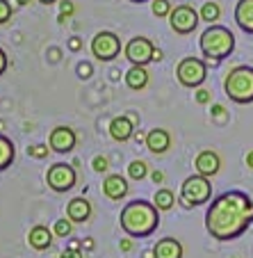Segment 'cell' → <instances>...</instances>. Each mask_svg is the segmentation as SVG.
Segmentation results:
<instances>
[{
  "instance_id": "obj_5",
  "label": "cell",
  "mask_w": 253,
  "mask_h": 258,
  "mask_svg": "<svg viewBox=\"0 0 253 258\" xmlns=\"http://www.w3.org/2000/svg\"><path fill=\"white\" fill-rule=\"evenodd\" d=\"M210 195H212V185H210L208 176H190L185 178L183 187H180V201L183 206H199V204H208L210 201Z\"/></svg>"
},
{
  "instance_id": "obj_34",
  "label": "cell",
  "mask_w": 253,
  "mask_h": 258,
  "mask_svg": "<svg viewBox=\"0 0 253 258\" xmlns=\"http://www.w3.org/2000/svg\"><path fill=\"white\" fill-rule=\"evenodd\" d=\"M68 48H71V50H80V48H82V39H80V37H71V39H68Z\"/></svg>"
},
{
  "instance_id": "obj_42",
  "label": "cell",
  "mask_w": 253,
  "mask_h": 258,
  "mask_svg": "<svg viewBox=\"0 0 253 258\" xmlns=\"http://www.w3.org/2000/svg\"><path fill=\"white\" fill-rule=\"evenodd\" d=\"M16 3H19V5H28L30 0H16Z\"/></svg>"
},
{
  "instance_id": "obj_15",
  "label": "cell",
  "mask_w": 253,
  "mask_h": 258,
  "mask_svg": "<svg viewBox=\"0 0 253 258\" xmlns=\"http://www.w3.org/2000/svg\"><path fill=\"white\" fill-rule=\"evenodd\" d=\"M153 258H183V244L174 238H162L153 247Z\"/></svg>"
},
{
  "instance_id": "obj_18",
  "label": "cell",
  "mask_w": 253,
  "mask_h": 258,
  "mask_svg": "<svg viewBox=\"0 0 253 258\" xmlns=\"http://www.w3.org/2000/svg\"><path fill=\"white\" fill-rule=\"evenodd\" d=\"M169 144H171V135L164 128H153L146 135V146H148V151H153V153H164L169 149Z\"/></svg>"
},
{
  "instance_id": "obj_20",
  "label": "cell",
  "mask_w": 253,
  "mask_h": 258,
  "mask_svg": "<svg viewBox=\"0 0 253 258\" xmlns=\"http://www.w3.org/2000/svg\"><path fill=\"white\" fill-rule=\"evenodd\" d=\"M148 83V71L144 67H137V64H132V69L126 73V85L130 89H144Z\"/></svg>"
},
{
  "instance_id": "obj_6",
  "label": "cell",
  "mask_w": 253,
  "mask_h": 258,
  "mask_svg": "<svg viewBox=\"0 0 253 258\" xmlns=\"http://www.w3.org/2000/svg\"><path fill=\"white\" fill-rule=\"evenodd\" d=\"M205 62L199 57H185L180 59L178 69H176V76H178V83L183 87H201L205 80Z\"/></svg>"
},
{
  "instance_id": "obj_3",
  "label": "cell",
  "mask_w": 253,
  "mask_h": 258,
  "mask_svg": "<svg viewBox=\"0 0 253 258\" xmlns=\"http://www.w3.org/2000/svg\"><path fill=\"white\" fill-rule=\"evenodd\" d=\"M235 50V34L224 25H210L201 34V53L210 62H221Z\"/></svg>"
},
{
  "instance_id": "obj_39",
  "label": "cell",
  "mask_w": 253,
  "mask_h": 258,
  "mask_svg": "<svg viewBox=\"0 0 253 258\" xmlns=\"http://www.w3.org/2000/svg\"><path fill=\"white\" fill-rule=\"evenodd\" d=\"M246 165L253 169V151H248V156H246Z\"/></svg>"
},
{
  "instance_id": "obj_32",
  "label": "cell",
  "mask_w": 253,
  "mask_h": 258,
  "mask_svg": "<svg viewBox=\"0 0 253 258\" xmlns=\"http://www.w3.org/2000/svg\"><path fill=\"white\" fill-rule=\"evenodd\" d=\"M196 103H201V105L210 103V92L208 89H199V92H196Z\"/></svg>"
},
{
  "instance_id": "obj_8",
  "label": "cell",
  "mask_w": 253,
  "mask_h": 258,
  "mask_svg": "<svg viewBox=\"0 0 253 258\" xmlns=\"http://www.w3.org/2000/svg\"><path fill=\"white\" fill-rule=\"evenodd\" d=\"M46 183H48L50 190L55 192H66L75 185V169L66 162H57L48 169L46 174Z\"/></svg>"
},
{
  "instance_id": "obj_27",
  "label": "cell",
  "mask_w": 253,
  "mask_h": 258,
  "mask_svg": "<svg viewBox=\"0 0 253 258\" xmlns=\"http://www.w3.org/2000/svg\"><path fill=\"white\" fill-rule=\"evenodd\" d=\"M10 16H12L10 3H7V0H0V25L7 23V21H10Z\"/></svg>"
},
{
  "instance_id": "obj_9",
  "label": "cell",
  "mask_w": 253,
  "mask_h": 258,
  "mask_svg": "<svg viewBox=\"0 0 253 258\" xmlns=\"http://www.w3.org/2000/svg\"><path fill=\"white\" fill-rule=\"evenodd\" d=\"M169 19H171V28H174V32L190 34V32H194L196 25H199L201 14L192 5H178L176 10H171Z\"/></svg>"
},
{
  "instance_id": "obj_38",
  "label": "cell",
  "mask_w": 253,
  "mask_h": 258,
  "mask_svg": "<svg viewBox=\"0 0 253 258\" xmlns=\"http://www.w3.org/2000/svg\"><path fill=\"white\" fill-rule=\"evenodd\" d=\"M130 249H132L130 240H121V251H130Z\"/></svg>"
},
{
  "instance_id": "obj_41",
  "label": "cell",
  "mask_w": 253,
  "mask_h": 258,
  "mask_svg": "<svg viewBox=\"0 0 253 258\" xmlns=\"http://www.w3.org/2000/svg\"><path fill=\"white\" fill-rule=\"evenodd\" d=\"M82 244H85V247H87V249H94V242H92V238L82 240Z\"/></svg>"
},
{
  "instance_id": "obj_10",
  "label": "cell",
  "mask_w": 253,
  "mask_h": 258,
  "mask_svg": "<svg viewBox=\"0 0 253 258\" xmlns=\"http://www.w3.org/2000/svg\"><path fill=\"white\" fill-rule=\"evenodd\" d=\"M153 53H155V46L151 44V39L146 37H135V39L128 41L126 46V57L130 59L137 67H144L153 59Z\"/></svg>"
},
{
  "instance_id": "obj_29",
  "label": "cell",
  "mask_w": 253,
  "mask_h": 258,
  "mask_svg": "<svg viewBox=\"0 0 253 258\" xmlns=\"http://www.w3.org/2000/svg\"><path fill=\"white\" fill-rule=\"evenodd\" d=\"M71 14H73V3H71V0H64V3H62V12H59V21L64 23V21H66Z\"/></svg>"
},
{
  "instance_id": "obj_36",
  "label": "cell",
  "mask_w": 253,
  "mask_h": 258,
  "mask_svg": "<svg viewBox=\"0 0 253 258\" xmlns=\"http://www.w3.org/2000/svg\"><path fill=\"white\" fill-rule=\"evenodd\" d=\"M151 178H153V183H162V180H164V174H162L160 169H155V171L151 174Z\"/></svg>"
},
{
  "instance_id": "obj_37",
  "label": "cell",
  "mask_w": 253,
  "mask_h": 258,
  "mask_svg": "<svg viewBox=\"0 0 253 258\" xmlns=\"http://www.w3.org/2000/svg\"><path fill=\"white\" fill-rule=\"evenodd\" d=\"M224 112H226V110H224L221 105H214V107H212V114H214V117H221Z\"/></svg>"
},
{
  "instance_id": "obj_17",
  "label": "cell",
  "mask_w": 253,
  "mask_h": 258,
  "mask_svg": "<svg viewBox=\"0 0 253 258\" xmlns=\"http://www.w3.org/2000/svg\"><path fill=\"white\" fill-rule=\"evenodd\" d=\"M66 215L71 222H87L89 215H92V206H89V201L85 197H75V199L68 201Z\"/></svg>"
},
{
  "instance_id": "obj_43",
  "label": "cell",
  "mask_w": 253,
  "mask_h": 258,
  "mask_svg": "<svg viewBox=\"0 0 253 258\" xmlns=\"http://www.w3.org/2000/svg\"><path fill=\"white\" fill-rule=\"evenodd\" d=\"M39 3H44V5H50V3H55V0H39Z\"/></svg>"
},
{
  "instance_id": "obj_4",
  "label": "cell",
  "mask_w": 253,
  "mask_h": 258,
  "mask_svg": "<svg viewBox=\"0 0 253 258\" xmlns=\"http://www.w3.org/2000/svg\"><path fill=\"white\" fill-rule=\"evenodd\" d=\"M224 89L230 101L239 103V105L253 103V67H246V64L235 67L233 71L226 76Z\"/></svg>"
},
{
  "instance_id": "obj_30",
  "label": "cell",
  "mask_w": 253,
  "mask_h": 258,
  "mask_svg": "<svg viewBox=\"0 0 253 258\" xmlns=\"http://www.w3.org/2000/svg\"><path fill=\"white\" fill-rule=\"evenodd\" d=\"M92 165H94V169H96V171H101V174H103V171H107V167H110V162H107V158H105V156H96V158H94V162H92Z\"/></svg>"
},
{
  "instance_id": "obj_28",
  "label": "cell",
  "mask_w": 253,
  "mask_h": 258,
  "mask_svg": "<svg viewBox=\"0 0 253 258\" xmlns=\"http://www.w3.org/2000/svg\"><path fill=\"white\" fill-rule=\"evenodd\" d=\"M28 153L32 158H46L48 156V146H44V144H37V146H30L28 149Z\"/></svg>"
},
{
  "instance_id": "obj_31",
  "label": "cell",
  "mask_w": 253,
  "mask_h": 258,
  "mask_svg": "<svg viewBox=\"0 0 253 258\" xmlns=\"http://www.w3.org/2000/svg\"><path fill=\"white\" fill-rule=\"evenodd\" d=\"M78 76L82 80H87V78H92V64H87V62H82L78 67Z\"/></svg>"
},
{
  "instance_id": "obj_40",
  "label": "cell",
  "mask_w": 253,
  "mask_h": 258,
  "mask_svg": "<svg viewBox=\"0 0 253 258\" xmlns=\"http://www.w3.org/2000/svg\"><path fill=\"white\" fill-rule=\"evenodd\" d=\"M153 59H155V62H160V59H162V50L155 48V53H153Z\"/></svg>"
},
{
  "instance_id": "obj_19",
  "label": "cell",
  "mask_w": 253,
  "mask_h": 258,
  "mask_svg": "<svg viewBox=\"0 0 253 258\" xmlns=\"http://www.w3.org/2000/svg\"><path fill=\"white\" fill-rule=\"evenodd\" d=\"M110 135L117 142H128L132 137V121L130 117H114L110 121Z\"/></svg>"
},
{
  "instance_id": "obj_35",
  "label": "cell",
  "mask_w": 253,
  "mask_h": 258,
  "mask_svg": "<svg viewBox=\"0 0 253 258\" xmlns=\"http://www.w3.org/2000/svg\"><path fill=\"white\" fill-rule=\"evenodd\" d=\"M5 69H7V55H5V50L0 48V76L5 73Z\"/></svg>"
},
{
  "instance_id": "obj_1",
  "label": "cell",
  "mask_w": 253,
  "mask_h": 258,
  "mask_svg": "<svg viewBox=\"0 0 253 258\" xmlns=\"http://www.w3.org/2000/svg\"><path fill=\"white\" fill-rule=\"evenodd\" d=\"M253 222V199L246 192L230 190L214 197L205 213V229L219 242L235 240Z\"/></svg>"
},
{
  "instance_id": "obj_13",
  "label": "cell",
  "mask_w": 253,
  "mask_h": 258,
  "mask_svg": "<svg viewBox=\"0 0 253 258\" xmlns=\"http://www.w3.org/2000/svg\"><path fill=\"white\" fill-rule=\"evenodd\" d=\"M103 192H105L107 199H112V201L123 199V197L128 195V183H126V178H123V176H119V174L107 176L105 183H103Z\"/></svg>"
},
{
  "instance_id": "obj_26",
  "label": "cell",
  "mask_w": 253,
  "mask_h": 258,
  "mask_svg": "<svg viewBox=\"0 0 253 258\" xmlns=\"http://www.w3.org/2000/svg\"><path fill=\"white\" fill-rule=\"evenodd\" d=\"M153 14L155 16H169L171 5L166 3V0H153Z\"/></svg>"
},
{
  "instance_id": "obj_2",
  "label": "cell",
  "mask_w": 253,
  "mask_h": 258,
  "mask_svg": "<svg viewBox=\"0 0 253 258\" xmlns=\"http://www.w3.org/2000/svg\"><path fill=\"white\" fill-rule=\"evenodd\" d=\"M160 210L155 208V204H148L144 199L130 201L123 206L121 210V229L132 238H146L160 224Z\"/></svg>"
},
{
  "instance_id": "obj_33",
  "label": "cell",
  "mask_w": 253,
  "mask_h": 258,
  "mask_svg": "<svg viewBox=\"0 0 253 258\" xmlns=\"http://www.w3.org/2000/svg\"><path fill=\"white\" fill-rule=\"evenodd\" d=\"M59 258H85V256H82V253H80V249H75V247H68L66 251H64Z\"/></svg>"
},
{
  "instance_id": "obj_23",
  "label": "cell",
  "mask_w": 253,
  "mask_h": 258,
  "mask_svg": "<svg viewBox=\"0 0 253 258\" xmlns=\"http://www.w3.org/2000/svg\"><path fill=\"white\" fill-rule=\"evenodd\" d=\"M174 206V192L171 190H157L155 192V208L157 210H169Z\"/></svg>"
},
{
  "instance_id": "obj_25",
  "label": "cell",
  "mask_w": 253,
  "mask_h": 258,
  "mask_svg": "<svg viewBox=\"0 0 253 258\" xmlns=\"http://www.w3.org/2000/svg\"><path fill=\"white\" fill-rule=\"evenodd\" d=\"M53 233L59 235V238H66V235H71V222H66V219H57V222H55Z\"/></svg>"
},
{
  "instance_id": "obj_44",
  "label": "cell",
  "mask_w": 253,
  "mask_h": 258,
  "mask_svg": "<svg viewBox=\"0 0 253 258\" xmlns=\"http://www.w3.org/2000/svg\"><path fill=\"white\" fill-rule=\"evenodd\" d=\"M130 3H144V0H130Z\"/></svg>"
},
{
  "instance_id": "obj_16",
  "label": "cell",
  "mask_w": 253,
  "mask_h": 258,
  "mask_svg": "<svg viewBox=\"0 0 253 258\" xmlns=\"http://www.w3.org/2000/svg\"><path fill=\"white\" fill-rule=\"evenodd\" d=\"M235 21L246 34H253V0H239L235 7Z\"/></svg>"
},
{
  "instance_id": "obj_12",
  "label": "cell",
  "mask_w": 253,
  "mask_h": 258,
  "mask_svg": "<svg viewBox=\"0 0 253 258\" xmlns=\"http://www.w3.org/2000/svg\"><path fill=\"white\" fill-rule=\"evenodd\" d=\"M194 167L201 176H214L221 169V158L217 156L212 149H205V151H201L199 156H196Z\"/></svg>"
},
{
  "instance_id": "obj_7",
  "label": "cell",
  "mask_w": 253,
  "mask_h": 258,
  "mask_svg": "<svg viewBox=\"0 0 253 258\" xmlns=\"http://www.w3.org/2000/svg\"><path fill=\"white\" fill-rule=\"evenodd\" d=\"M119 50H121V39H119L114 32L103 30V32H98L92 39V53H94V57L101 59V62L114 59L119 55Z\"/></svg>"
},
{
  "instance_id": "obj_22",
  "label": "cell",
  "mask_w": 253,
  "mask_h": 258,
  "mask_svg": "<svg viewBox=\"0 0 253 258\" xmlns=\"http://www.w3.org/2000/svg\"><path fill=\"white\" fill-rule=\"evenodd\" d=\"M219 16H221V10L217 3H205L201 7V21H208L210 25H214V21H219Z\"/></svg>"
},
{
  "instance_id": "obj_11",
  "label": "cell",
  "mask_w": 253,
  "mask_h": 258,
  "mask_svg": "<svg viewBox=\"0 0 253 258\" xmlns=\"http://www.w3.org/2000/svg\"><path fill=\"white\" fill-rule=\"evenodd\" d=\"M48 144H50V149L57 153H71L75 146V133L68 126H57L50 133Z\"/></svg>"
},
{
  "instance_id": "obj_21",
  "label": "cell",
  "mask_w": 253,
  "mask_h": 258,
  "mask_svg": "<svg viewBox=\"0 0 253 258\" xmlns=\"http://www.w3.org/2000/svg\"><path fill=\"white\" fill-rule=\"evenodd\" d=\"M14 162V144L5 135H0V171Z\"/></svg>"
},
{
  "instance_id": "obj_24",
  "label": "cell",
  "mask_w": 253,
  "mask_h": 258,
  "mask_svg": "<svg viewBox=\"0 0 253 258\" xmlns=\"http://www.w3.org/2000/svg\"><path fill=\"white\" fill-rule=\"evenodd\" d=\"M128 174H130V178H132V180H141L144 176L148 174L146 162H144V160H132V162H130V167H128Z\"/></svg>"
},
{
  "instance_id": "obj_14",
  "label": "cell",
  "mask_w": 253,
  "mask_h": 258,
  "mask_svg": "<svg viewBox=\"0 0 253 258\" xmlns=\"http://www.w3.org/2000/svg\"><path fill=\"white\" fill-rule=\"evenodd\" d=\"M28 242H30V247H34L37 251H44V249H48L50 244H53V231L44 224L32 226L28 233Z\"/></svg>"
}]
</instances>
